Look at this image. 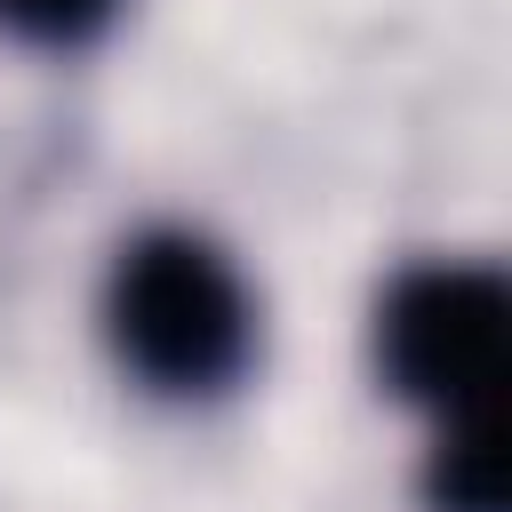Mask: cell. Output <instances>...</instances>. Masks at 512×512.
<instances>
[{"mask_svg":"<svg viewBox=\"0 0 512 512\" xmlns=\"http://www.w3.org/2000/svg\"><path fill=\"white\" fill-rule=\"evenodd\" d=\"M112 344L160 392H216L248 352V296L192 232H144L112 272Z\"/></svg>","mask_w":512,"mask_h":512,"instance_id":"obj_1","label":"cell"},{"mask_svg":"<svg viewBox=\"0 0 512 512\" xmlns=\"http://www.w3.org/2000/svg\"><path fill=\"white\" fill-rule=\"evenodd\" d=\"M504 360V280L480 264H424L384 304V368L408 400L472 416Z\"/></svg>","mask_w":512,"mask_h":512,"instance_id":"obj_2","label":"cell"},{"mask_svg":"<svg viewBox=\"0 0 512 512\" xmlns=\"http://www.w3.org/2000/svg\"><path fill=\"white\" fill-rule=\"evenodd\" d=\"M432 504L440 512H504V456H496V432L488 416H456L440 456H432Z\"/></svg>","mask_w":512,"mask_h":512,"instance_id":"obj_3","label":"cell"},{"mask_svg":"<svg viewBox=\"0 0 512 512\" xmlns=\"http://www.w3.org/2000/svg\"><path fill=\"white\" fill-rule=\"evenodd\" d=\"M112 16V0H0V24L24 40H88Z\"/></svg>","mask_w":512,"mask_h":512,"instance_id":"obj_4","label":"cell"}]
</instances>
